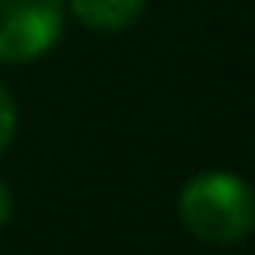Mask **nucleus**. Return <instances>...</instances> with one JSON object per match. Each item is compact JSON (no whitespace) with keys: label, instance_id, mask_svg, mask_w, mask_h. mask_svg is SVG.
I'll list each match as a JSON object with an SVG mask.
<instances>
[{"label":"nucleus","instance_id":"nucleus-1","mask_svg":"<svg viewBox=\"0 0 255 255\" xmlns=\"http://www.w3.org/2000/svg\"><path fill=\"white\" fill-rule=\"evenodd\" d=\"M180 218L199 240L233 244L255 229V199L240 176L229 173H203L184 184L180 191Z\"/></svg>","mask_w":255,"mask_h":255},{"label":"nucleus","instance_id":"nucleus-2","mask_svg":"<svg viewBox=\"0 0 255 255\" xmlns=\"http://www.w3.org/2000/svg\"><path fill=\"white\" fill-rule=\"evenodd\" d=\"M64 34V0H0V60H38Z\"/></svg>","mask_w":255,"mask_h":255},{"label":"nucleus","instance_id":"nucleus-3","mask_svg":"<svg viewBox=\"0 0 255 255\" xmlns=\"http://www.w3.org/2000/svg\"><path fill=\"white\" fill-rule=\"evenodd\" d=\"M146 0H72V15L94 30H124L143 15Z\"/></svg>","mask_w":255,"mask_h":255},{"label":"nucleus","instance_id":"nucleus-4","mask_svg":"<svg viewBox=\"0 0 255 255\" xmlns=\"http://www.w3.org/2000/svg\"><path fill=\"white\" fill-rule=\"evenodd\" d=\"M11 135H15V102L0 83V150L11 143Z\"/></svg>","mask_w":255,"mask_h":255},{"label":"nucleus","instance_id":"nucleus-5","mask_svg":"<svg viewBox=\"0 0 255 255\" xmlns=\"http://www.w3.org/2000/svg\"><path fill=\"white\" fill-rule=\"evenodd\" d=\"M8 218H11V191L0 180V225H8Z\"/></svg>","mask_w":255,"mask_h":255}]
</instances>
